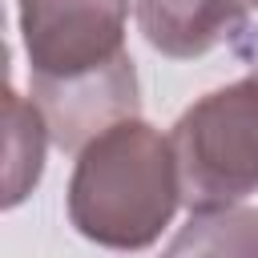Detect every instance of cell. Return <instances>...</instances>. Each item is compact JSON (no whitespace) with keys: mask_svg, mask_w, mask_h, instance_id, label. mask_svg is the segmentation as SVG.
I'll list each match as a JSON object with an SVG mask.
<instances>
[{"mask_svg":"<svg viewBox=\"0 0 258 258\" xmlns=\"http://www.w3.org/2000/svg\"><path fill=\"white\" fill-rule=\"evenodd\" d=\"M32 101L44 113L48 137L64 153H81L93 137L113 129L117 121L137 117V69L133 56L125 52L117 64L89 73V77H69V81H44L32 77Z\"/></svg>","mask_w":258,"mask_h":258,"instance_id":"4","label":"cell"},{"mask_svg":"<svg viewBox=\"0 0 258 258\" xmlns=\"http://www.w3.org/2000/svg\"><path fill=\"white\" fill-rule=\"evenodd\" d=\"M189 214L238 206L258 189V81H234L194 101L169 129Z\"/></svg>","mask_w":258,"mask_h":258,"instance_id":"2","label":"cell"},{"mask_svg":"<svg viewBox=\"0 0 258 258\" xmlns=\"http://www.w3.org/2000/svg\"><path fill=\"white\" fill-rule=\"evenodd\" d=\"M32 77H89L125 56L129 0H16Z\"/></svg>","mask_w":258,"mask_h":258,"instance_id":"3","label":"cell"},{"mask_svg":"<svg viewBox=\"0 0 258 258\" xmlns=\"http://www.w3.org/2000/svg\"><path fill=\"white\" fill-rule=\"evenodd\" d=\"M137 28L145 44L169 60H194L218 44L250 40V0H137Z\"/></svg>","mask_w":258,"mask_h":258,"instance_id":"5","label":"cell"},{"mask_svg":"<svg viewBox=\"0 0 258 258\" xmlns=\"http://www.w3.org/2000/svg\"><path fill=\"white\" fill-rule=\"evenodd\" d=\"M181 202L169 137L129 117L93 137L69 177V222L105 250H145Z\"/></svg>","mask_w":258,"mask_h":258,"instance_id":"1","label":"cell"},{"mask_svg":"<svg viewBox=\"0 0 258 258\" xmlns=\"http://www.w3.org/2000/svg\"><path fill=\"white\" fill-rule=\"evenodd\" d=\"M250 8H254V12H258V0H250Z\"/></svg>","mask_w":258,"mask_h":258,"instance_id":"8","label":"cell"},{"mask_svg":"<svg viewBox=\"0 0 258 258\" xmlns=\"http://www.w3.org/2000/svg\"><path fill=\"white\" fill-rule=\"evenodd\" d=\"M161 258H258V210H198L161 250Z\"/></svg>","mask_w":258,"mask_h":258,"instance_id":"6","label":"cell"},{"mask_svg":"<svg viewBox=\"0 0 258 258\" xmlns=\"http://www.w3.org/2000/svg\"><path fill=\"white\" fill-rule=\"evenodd\" d=\"M250 77H254V81H258V69H254V73H250Z\"/></svg>","mask_w":258,"mask_h":258,"instance_id":"9","label":"cell"},{"mask_svg":"<svg viewBox=\"0 0 258 258\" xmlns=\"http://www.w3.org/2000/svg\"><path fill=\"white\" fill-rule=\"evenodd\" d=\"M4 125H8V149H4V206H20L32 185L40 181V169H44V145L52 141L48 137V125H44V113L36 109L32 97H20L16 89L4 93Z\"/></svg>","mask_w":258,"mask_h":258,"instance_id":"7","label":"cell"}]
</instances>
